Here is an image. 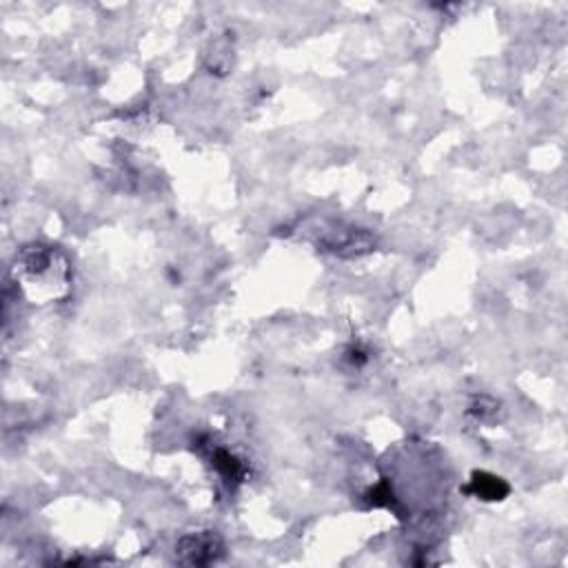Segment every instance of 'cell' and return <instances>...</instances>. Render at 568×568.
<instances>
[{
	"mask_svg": "<svg viewBox=\"0 0 568 568\" xmlns=\"http://www.w3.org/2000/svg\"><path fill=\"white\" fill-rule=\"evenodd\" d=\"M468 491H471L473 495L482 497V500H501V497L509 493V486H506L500 477L489 475V473H475Z\"/></svg>",
	"mask_w": 568,
	"mask_h": 568,
	"instance_id": "cell-3",
	"label": "cell"
},
{
	"mask_svg": "<svg viewBox=\"0 0 568 568\" xmlns=\"http://www.w3.org/2000/svg\"><path fill=\"white\" fill-rule=\"evenodd\" d=\"M211 460H213V466H216V471L220 473L226 482H243L244 464L240 462L235 456H231L229 451H225V448H216Z\"/></svg>",
	"mask_w": 568,
	"mask_h": 568,
	"instance_id": "cell-4",
	"label": "cell"
},
{
	"mask_svg": "<svg viewBox=\"0 0 568 568\" xmlns=\"http://www.w3.org/2000/svg\"><path fill=\"white\" fill-rule=\"evenodd\" d=\"M318 247L340 258H358L373 249V238L367 231L342 225H322L318 231Z\"/></svg>",
	"mask_w": 568,
	"mask_h": 568,
	"instance_id": "cell-1",
	"label": "cell"
},
{
	"mask_svg": "<svg viewBox=\"0 0 568 568\" xmlns=\"http://www.w3.org/2000/svg\"><path fill=\"white\" fill-rule=\"evenodd\" d=\"M225 551V544L216 533H193L178 542L176 553L182 564L205 566L216 562Z\"/></svg>",
	"mask_w": 568,
	"mask_h": 568,
	"instance_id": "cell-2",
	"label": "cell"
}]
</instances>
